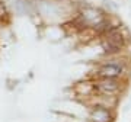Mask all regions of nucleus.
I'll return each mask as SVG.
<instances>
[{"label": "nucleus", "mask_w": 131, "mask_h": 122, "mask_svg": "<svg viewBox=\"0 0 131 122\" xmlns=\"http://www.w3.org/2000/svg\"><path fill=\"white\" fill-rule=\"evenodd\" d=\"M122 44H124V38H122V35L118 31H115V29H112V31H108L106 32V36H105V39H103L102 42V47L103 50L106 52H117L119 51V48L122 47Z\"/></svg>", "instance_id": "obj_1"}, {"label": "nucleus", "mask_w": 131, "mask_h": 122, "mask_svg": "<svg viewBox=\"0 0 131 122\" xmlns=\"http://www.w3.org/2000/svg\"><path fill=\"white\" fill-rule=\"evenodd\" d=\"M95 89L102 94H115L119 90V83L115 79H101L95 84Z\"/></svg>", "instance_id": "obj_2"}, {"label": "nucleus", "mask_w": 131, "mask_h": 122, "mask_svg": "<svg viewBox=\"0 0 131 122\" xmlns=\"http://www.w3.org/2000/svg\"><path fill=\"white\" fill-rule=\"evenodd\" d=\"M122 70H124L122 64H119V63H109V64H105V66H102L99 68L98 74L102 79H115V77L122 74Z\"/></svg>", "instance_id": "obj_3"}, {"label": "nucleus", "mask_w": 131, "mask_h": 122, "mask_svg": "<svg viewBox=\"0 0 131 122\" xmlns=\"http://www.w3.org/2000/svg\"><path fill=\"white\" fill-rule=\"evenodd\" d=\"M90 119H92V122H111L112 115H111V112H109L106 108L98 106V108H95L93 111H92Z\"/></svg>", "instance_id": "obj_4"}, {"label": "nucleus", "mask_w": 131, "mask_h": 122, "mask_svg": "<svg viewBox=\"0 0 131 122\" xmlns=\"http://www.w3.org/2000/svg\"><path fill=\"white\" fill-rule=\"evenodd\" d=\"M7 16V10H6V6L0 2V20H3V19Z\"/></svg>", "instance_id": "obj_5"}]
</instances>
